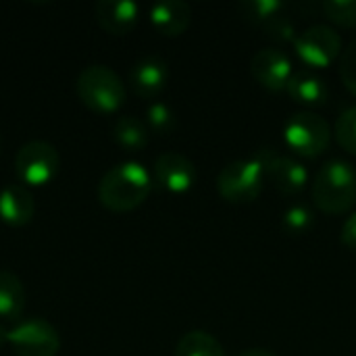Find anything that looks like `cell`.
<instances>
[{"mask_svg":"<svg viewBox=\"0 0 356 356\" xmlns=\"http://www.w3.org/2000/svg\"><path fill=\"white\" fill-rule=\"evenodd\" d=\"M282 223H284L286 232H290L294 236H300V234H305V232L311 229V225H313V213L305 204H292V207H288L284 211Z\"/></svg>","mask_w":356,"mask_h":356,"instance_id":"23","label":"cell"},{"mask_svg":"<svg viewBox=\"0 0 356 356\" xmlns=\"http://www.w3.org/2000/svg\"><path fill=\"white\" fill-rule=\"evenodd\" d=\"M254 159L263 167L265 181H269L280 194L294 196L305 190L309 181V171L294 156L280 154L277 150H271V148H263L259 150V154H254Z\"/></svg>","mask_w":356,"mask_h":356,"instance_id":"9","label":"cell"},{"mask_svg":"<svg viewBox=\"0 0 356 356\" xmlns=\"http://www.w3.org/2000/svg\"><path fill=\"white\" fill-rule=\"evenodd\" d=\"M169 79L167 63L159 56H142L129 69V83L142 98H154L163 92Z\"/></svg>","mask_w":356,"mask_h":356,"instance_id":"12","label":"cell"},{"mask_svg":"<svg viewBox=\"0 0 356 356\" xmlns=\"http://www.w3.org/2000/svg\"><path fill=\"white\" fill-rule=\"evenodd\" d=\"M284 140L300 156H319L332 140L330 123L315 111H298L284 125Z\"/></svg>","mask_w":356,"mask_h":356,"instance_id":"5","label":"cell"},{"mask_svg":"<svg viewBox=\"0 0 356 356\" xmlns=\"http://www.w3.org/2000/svg\"><path fill=\"white\" fill-rule=\"evenodd\" d=\"M8 344L17 356H56L60 336L40 317L23 319L8 332Z\"/></svg>","mask_w":356,"mask_h":356,"instance_id":"7","label":"cell"},{"mask_svg":"<svg viewBox=\"0 0 356 356\" xmlns=\"http://www.w3.org/2000/svg\"><path fill=\"white\" fill-rule=\"evenodd\" d=\"M146 125L159 136H167L175 129V115L163 102H152L146 108Z\"/></svg>","mask_w":356,"mask_h":356,"instance_id":"21","label":"cell"},{"mask_svg":"<svg viewBox=\"0 0 356 356\" xmlns=\"http://www.w3.org/2000/svg\"><path fill=\"white\" fill-rule=\"evenodd\" d=\"M25 309V290L21 280L0 269V317L6 321H19Z\"/></svg>","mask_w":356,"mask_h":356,"instance_id":"17","label":"cell"},{"mask_svg":"<svg viewBox=\"0 0 356 356\" xmlns=\"http://www.w3.org/2000/svg\"><path fill=\"white\" fill-rule=\"evenodd\" d=\"M292 44L296 54L302 58V63L313 69L330 67L340 56L342 50L340 33L325 23H317L298 31Z\"/></svg>","mask_w":356,"mask_h":356,"instance_id":"6","label":"cell"},{"mask_svg":"<svg viewBox=\"0 0 356 356\" xmlns=\"http://www.w3.org/2000/svg\"><path fill=\"white\" fill-rule=\"evenodd\" d=\"M336 138L344 150L356 154V104L340 113L336 121Z\"/></svg>","mask_w":356,"mask_h":356,"instance_id":"22","label":"cell"},{"mask_svg":"<svg viewBox=\"0 0 356 356\" xmlns=\"http://www.w3.org/2000/svg\"><path fill=\"white\" fill-rule=\"evenodd\" d=\"M340 240H342V244L346 248H350V250L356 252V211L344 219L342 229H340Z\"/></svg>","mask_w":356,"mask_h":356,"instance_id":"27","label":"cell"},{"mask_svg":"<svg viewBox=\"0 0 356 356\" xmlns=\"http://www.w3.org/2000/svg\"><path fill=\"white\" fill-rule=\"evenodd\" d=\"M265 31H267V35H271V38H275V40H280V42H294V38H296V25H294V21L284 13V15H280L277 19H273L267 27H265Z\"/></svg>","mask_w":356,"mask_h":356,"instance_id":"26","label":"cell"},{"mask_svg":"<svg viewBox=\"0 0 356 356\" xmlns=\"http://www.w3.org/2000/svg\"><path fill=\"white\" fill-rule=\"evenodd\" d=\"M238 8L244 15V19H248L250 23H254L263 29L273 19H277L280 15L286 13V4L282 0H244V2H240Z\"/></svg>","mask_w":356,"mask_h":356,"instance_id":"20","label":"cell"},{"mask_svg":"<svg viewBox=\"0 0 356 356\" xmlns=\"http://www.w3.org/2000/svg\"><path fill=\"white\" fill-rule=\"evenodd\" d=\"M60 159L52 144L44 140L25 142L15 154V171L21 181L29 186L48 184L58 171Z\"/></svg>","mask_w":356,"mask_h":356,"instance_id":"8","label":"cell"},{"mask_svg":"<svg viewBox=\"0 0 356 356\" xmlns=\"http://www.w3.org/2000/svg\"><path fill=\"white\" fill-rule=\"evenodd\" d=\"M192 21V8L184 0H161L150 6V23L163 35H181Z\"/></svg>","mask_w":356,"mask_h":356,"instance_id":"15","label":"cell"},{"mask_svg":"<svg viewBox=\"0 0 356 356\" xmlns=\"http://www.w3.org/2000/svg\"><path fill=\"white\" fill-rule=\"evenodd\" d=\"M340 77L344 86L356 96V38L340 54Z\"/></svg>","mask_w":356,"mask_h":356,"instance_id":"25","label":"cell"},{"mask_svg":"<svg viewBox=\"0 0 356 356\" xmlns=\"http://www.w3.org/2000/svg\"><path fill=\"white\" fill-rule=\"evenodd\" d=\"M113 138L125 150H142L148 144L150 134L148 125L142 119L134 115H123L113 125Z\"/></svg>","mask_w":356,"mask_h":356,"instance_id":"18","label":"cell"},{"mask_svg":"<svg viewBox=\"0 0 356 356\" xmlns=\"http://www.w3.org/2000/svg\"><path fill=\"white\" fill-rule=\"evenodd\" d=\"M79 100L96 113H115L125 102V86L121 77L106 65H90L77 75Z\"/></svg>","mask_w":356,"mask_h":356,"instance_id":"3","label":"cell"},{"mask_svg":"<svg viewBox=\"0 0 356 356\" xmlns=\"http://www.w3.org/2000/svg\"><path fill=\"white\" fill-rule=\"evenodd\" d=\"M313 202L325 215H342L356 202V171L342 159L327 161L315 175Z\"/></svg>","mask_w":356,"mask_h":356,"instance_id":"2","label":"cell"},{"mask_svg":"<svg viewBox=\"0 0 356 356\" xmlns=\"http://www.w3.org/2000/svg\"><path fill=\"white\" fill-rule=\"evenodd\" d=\"M263 186H265L263 167L254 156L229 161L217 175V192L223 200L232 204H244L257 200Z\"/></svg>","mask_w":356,"mask_h":356,"instance_id":"4","label":"cell"},{"mask_svg":"<svg viewBox=\"0 0 356 356\" xmlns=\"http://www.w3.org/2000/svg\"><path fill=\"white\" fill-rule=\"evenodd\" d=\"M175 356H227L221 342L209 332L194 330L181 336L177 342Z\"/></svg>","mask_w":356,"mask_h":356,"instance_id":"19","label":"cell"},{"mask_svg":"<svg viewBox=\"0 0 356 356\" xmlns=\"http://www.w3.org/2000/svg\"><path fill=\"white\" fill-rule=\"evenodd\" d=\"M4 344H8V330L0 323V348H2Z\"/></svg>","mask_w":356,"mask_h":356,"instance_id":"29","label":"cell"},{"mask_svg":"<svg viewBox=\"0 0 356 356\" xmlns=\"http://www.w3.org/2000/svg\"><path fill=\"white\" fill-rule=\"evenodd\" d=\"M35 202L27 188L10 184L0 190V219L8 225L21 227L33 219Z\"/></svg>","mask_w":356,"mask_h":356,"instance_id":"14","label":"cell"},{"mask_svg":"<svg viewBox=\"0 0 356 356\" xmlns=\"http://www.w3.org/2000/svg\"><path fill=\"white\" fill-rule=\"evenodd\" d=\"M286 90H288V94L296 102L307 104V106L323 104L325 98H327V86H325V81L319 75H315L313 71H309V69L294 71Z\"/></svg>","mask_w":356,"mask_h":356,"instance_id":"16","label":"cell"},{"mask_svg":"<svg viewBox=\"0 0 356 356\" xmlns=\"http://www.w3.org/2000/svg\"><path fill=\"white\" fill-rule=\"evenodd\" d=\"M252 77L271 92H282L288 88L294 73L292 58L280 48H261L250 60Z\"/></svg>","mask_w":356,"mask_h":356,"instance_id":"10","label":"cell"},{"mask_svg":"<svg viewBox=\"0 0 356 356\" xmlns=\"http://www.w3.org/2000/svg\"><path fill=\"white\" fill-rule=\"evenodd\" d=\"M98 25L113 33L125 35L134 29L140 17V6L131 0H100L94 8Z\"/></svg>","mask_w":356,"mask_h":356,"instance_id":"13","label":"cell"},{"mask_svg":"<svg viewBox=\"0 0 356 356\" xmlns=\"http://www.w3.org/2000/svg\"><path fill=\"white\" fill-rule=\"evenodd\" d=\"M152 190V175L142 163L125 161L111 167L98 184V200L115 213L138 209Z\"/></svg>","mask_w":356,"mask_h":356,"instance_id":"1","label":"cell"},{"mask_svg":"<svg viewBox=\"0 0 356 356\" xmlns=\"http://www.w3.org/2000/svg\"><path fill=\"white\" fill-rule=\"evenodd\" d=\"M154 177L167 192L181 194L194 186L196 167L181 152H163L154 161Z\"/></svg>","mask_w":356,"mask_h":356,"instance_id":"11","label":"cell"},{"mask_svg":"<svg viewBox=\"0 0 356 356\" xmlns=\"http://www.w3.org/2000/svg\"><path fill=\"white\" fill-rule=\"evenodd\" d=\"M0 152H2V134H0Z\"/></svg>","mask_w":356,"mask_h":356,"instance_id":"30","label":"cell"},{"mask_svg":"<svg viewBox=\"0 0 356 356\" xmlns=\"http://www.w3.org/2000/svg\"><path fill=\"white\" fill-rule=\"evenodd\" d=\"M323 13L340 25H356V0H325L321 4Z\"/></svg>","mask_w":356,"mask_h":356,"instance_id":"24","label":"cell"},{"mask_svg":"<svg viewBox=\"0 0 356 356\" xmlns=\"http://www.w3.org/2000/svg\"><path fill=\"white\" fill-rule=\"evenodd\" d=\"M240 356H277V355H275V353H269V350H265V348H250V350L242 353Z\"/></svg>","mask_w":356,"mask_h":356,"instance_id":"28","label":"cell"}]
</instances>
